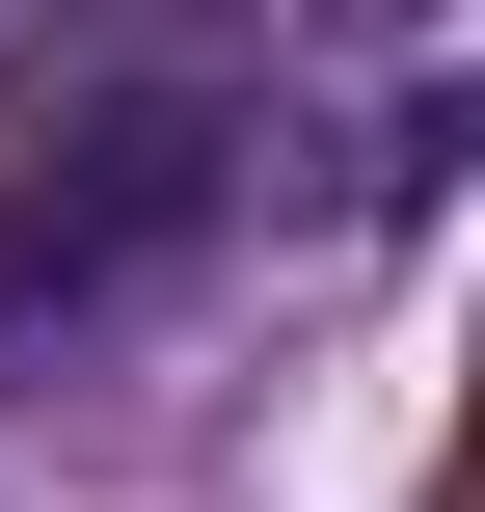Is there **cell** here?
Wrapping results in <instances>:
<instances>
[{
	"label": "cell",
	"instance_id": "1",
	"mask_svg": "<svg viewBox=\"0 0 485 512\" xmlns=\"http://www.w3.org/2000/svg\"><path fill=\"white\" fill-rule=\"evenodd\" d=\"M189 216H216V108H81V135L0 189V351H27V324H81V297H135Z\"/></svg>",
	"mask_w": 485,
	"mask_h": 512
}]
</instances>
